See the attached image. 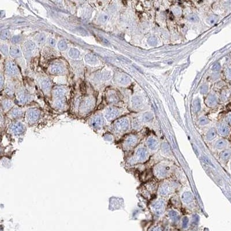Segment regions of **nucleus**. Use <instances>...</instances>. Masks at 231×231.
Returning <instances> with one entry per match:
<instances>
[{"label": "nucleus", "instance_id": "f257e3e1", "mask_svg": "<svg viewBox=\"0 0 231 231\" xmlns=\"http://www.w3.org/2000/svg\"><path fill=\"white\" fill-rule=\"evenodd\" d=\"M149 157L150 152L147 148L143 145H140L135 149L132 155L128 159L127 163L131 165L143 163L149 160Z\"/></svg>", "mask_w": 231, "mask_h": 231}, {"label": "nucleus", "instance_id": "f03ea898", "mask_svg": "<svg viewBox=\"0 0 231 231\" xmlns=\"http://www.w3.org/2000/svg\"><path fill=\"white\" fill-rule=\"evenodd\" d=\"M172 172V166L166 162H161L153 168V173L159 179H164L169 177Z\"/></svg>", "mask_w": 231, "mask_h": 231}, {"label": "nucleus", "instance_id": "7ed1b4c3", "mask_svg": "<svg viewBox=\"0 0 231 231\" xmlns=\"http://www.w3.org/2000/svg\"><path fill=\"white\" fill-rule=\"evenodd\" d=\"M177 184L173 181L165 180L158 186V194L161 197H166L175 192Z\"/></svg>", "mask_w": 231, "mask_h": 231}, {"label": "nucleus", "instance_id": "20e7f679", "mask_svg": "<svg viewBox=\"0 0 231 231\" xmlns=\"http://www.w3.org/2000/svg\"><path fill=\"white\" fill-rule=\"evenodd\" d=\"M130 127L129 119L127 117H122L116 120L113 124V131L117 134H122L128 131Z\"/></svg>", "mask_w": 231, "mask_h": 231}, {"label": "nucleus", "instance_id": "39448f33", "mask_svg": "<svg viewBox=\"0 0 231 231\" xmlns=\"http://www.w3.org/2000/svg\"><path fill=\"white\" fill-rule=\"evenodd\" d=\"M138 144V137L134 134H130L123 139L121 143V146L124 151H130L135 149Z\"/></svg>", "mask_w": 231, "mask_h": 231}, {"label": "nucleus", "instance_id": "423d86ee", "mask_svg": "<svg viewBox=\"0 0 231 231\" xmlns=\"http://www.w3.org/2000/svg\"><path fill=\"white\" fill-rule=\"evenodd\" d=\"M150 208L152 212L157 216H162L166 209V201L162 198L155 199L151 204Z\"/></svg>", "mask_w": 231, "mask_h": 231}, {"label": "nucleus", "instance_id": "0eeeda50", "mask_svg": "<svg viewBox=\"0 0 231 231\" xmlns=\"http://www.w3.org/2000/svg\"><path fill=\"white\" fill-rule=\"evenodd\" d=\"M65 90L64 88L58 87L54 91V96L56 98L55 106L58 109H62L65 107Z\"/></svg>", "mask_w": 231, "mask_h": 231}, {"label": "nucleus", "instance_id": "6e6552de", "mask_svg": "<svg viewBox=\"0 0 231 231\" xmlns=\"http://www.w3.org/2000/svg\"><path fill=\"white\" fill-rule=\"evenodd\" d=\"M25 131V127L23 123L16 121L12 123L9 127L10 134L15 137H19L23 135Z\"/></svg>", "mask_w": 231, "mask_h": 231}, {"label": "nucleus", "instance_id": "1a4fd4ad", "mask_svg": "<svg viewBox=\"0 0 231 231\" xmlns=\"http://www.w3.org/2000/svg\"><path fill=\"white\" fill-rule=\"evenodd\" d=\"M41 112L37 109H29L26 113V120L30 124L36 123L40 117Z\"/></svg>", "mask_w": 231, "mask_h": 231}, {"label": "nucleus", "instance_id": "9d476101", "mask_svg": "<svg viewBox=\"0 0 231 231\" xmlns=\"http://www.w3.org/2000/svg\"><path fill=\"white\" fill-rule=\"evenodd\" d=\"M90 124L94 129L99 130L105 125V120L101 115H95L90 120Z\"/></svg>", "mask_w": 231, "mask_h": 231}, {"label": "nucleus", "instance_id": "9b49d317", "mask_svg": "<svg viewBox=\"0 0 231 231\" xmlns=\"http://www.w3.org/2000/svg\"><path fill=\"white\" fill-rule=\"evenodd\" d=\"M121 111L117 108L109 107L105 112V118L106 120L111 121L115 120L120 115Z\"/></svg>", "mask_w": 231, "mask_h": 231}, {"label": "nucleus", "instance_id": "f8f14e48", "mask_svg": "<svg viewBox=\"0 0 231 231\" xmlns=\"http://www.w3.org/2000/svg\"><path fill=\"white\" fill-rule=\"evenodd\" d=\"M146 147L149 151H157L159 147V142L154 137H150L146 142Z\"/></svg>", "mask_w": 231, "mask_h": 231}, {"label": "nucleus", "instance_id": "ddd939ff", "mask_svg": "<svg viewBox=\"0 0 231 231\" xmlns=\"http://www.w3.org/2000/svg\"><path fill=\"white\" fill-rule=\"evenodd\" d=\"M94 106V104L91 99H86L82 104L80 107V112L83 115H86L90 113Z\"/></svg>", "mask_w": 231, "mask_h": 231}, {"label": "nucleus", "instance_id": "4468645a", "mask_svg": "<svg viewBox=\"0 0 231 231\" xmlns=\"http://www.w3.org/2000/svg\"><path fill=\"white\" fill-rule=\"evenodd\" d=\"M217 134L223 137H228L230 133V128L228 124L225 123H220L217 126Z\"/></svg>", "mask_w": 231, "mask_h": 231}, {"label": "nucleus", "instance_id": "2eb2a0df", "mask_svg": "<svg viewBox=\"0 0 231 231\" xmlns=\"http://www.w3.org/2000/svg\"><path fill=\"white\" fill-rule=\"evenodd\" d=\"M181 199L183 203L185 205L191 204L194 202V196L189 191H185L181 196Z\"/></svg>", "mask_w": 231, "mask_h": 231}, {"label": "nucleus", "instance_id": "dca6fc26", "mask_svg": "<svg viewBox=\"0 0 231 231\" xmlns=\"http://www.w3.org/2000/svg\"><path fill=\"white\" fill-rule=\"evenodd\" d=\"M206 104L208 107H214L217 105L218 101L216 96L214 94L210 93L206 99Z\"/></svg>", "mask_w": 231, "mask_h": 231}, {"label": "nucleus", "instance_id": "f3484780", "mask_svg": "<svg viewBox=\"0 0 231 231\" xmlns=\"http://www.w3.org/2000/svg\"><path fill=\"white\" fill-rule=\"evenodd\" d=\"M23 47L25 54L27 56H29L32 54V52L35 48V45L32 42L27 41L24 44Z\"/></svg>", "mask_w": 231, "mask_h": 231}, {"label": "nucleus", "instance_id": "a211bd4d", "mask_svg": "<svg viewBox=\"0 0 231 231\" xmlns=\"http://www.w3.org/2000/svg\"><path fill=\"white\" fill-rule=\"evenodd\" d=\"M6 70L11 75H16L18 73V69L16 65L12 62H8L6 65Z\"/></svg>", "mask_w": 231, "mask_h": 231}, {"label": "nucleus", "instance_id": "6ab92c4d", "mask_svg": "<svg viewBox=\"0 0 231 231\" xmlns=\"http://www.w3.org/2000/svg\"><path fill=\"white\" fill-rule=\"evenodd\" d=\"M228 146V142L224 139H219L214 143V147L217 150H225Z\"/></svg>", "mask_w": 231, "mask_h": 231}, {"label": "nucleus", "instance_id": "aec40b11", "mask_svg": "<svg viewBox=\"0 0 231 231\" xmlns=\"http://www.w3.org/2000/svg\"><path fill=\"white\" fill-rule=\"evenodd\" d=\"M64 72V68L60 64H54L50 68V72L53 74H61Z\"/></svg>", "mask_w": 231, "mask_h": 231}, {"label": "nucleus", "instance_id": "412c9836", "mask_svg": "<svg viewBox=\"0 0 231 231\" xmlns=\"http://www.w3.org/2000/svg\"><path fill=\"white\" fill-rule=\"evenodd\" d=\"M168 217L172 222H177L180 218V215L175 210H170L168 213Z\"/></svg>", "mask_w": 231, "mask_h": 231}, {"label": "nucleus", "instance_id": "4be33fe9", "mask_svg": "<svg viewBox=\"0 0 231 231\" xmlns=\"http://www.w3.org/2000/svg\"><path fill=\"white\" fill-rule=\"evenodd\" d=\"M231 157V150L230 149L224 150L220 154V158L223 161H227Z\"/></svg>", "mask_w": 231, "mask_h": 231}, {"label": "nucleus", "instance_id": "5701e85b", "mask_svg": "<svg viewBox=\"0 0 231 231\" xmlns=\"http://www.w3.org/2000/svg\"><path fill=\"white\" fill-rule=\"evenodd\" d=\"M216 135H217V131L214 128H210L207 131L205 135V138L206 139V140L210 142L216 138Z\"/></svg>", "mask_w": 231, "mask_h": 231}, {"label": "nucleus", "instance_id": "b1692460", "mask_svg": "<svg viewBox=\"0 0 231 231\" xmlns=\"http://www.w3.org/2000/svg\"><path fill=\"white\" fill-rule=\"evenodd\" d=\"M23 113H24L23 111L21 109L15 108L12 111H11V112L9 113V116L12 118L15 119V118H18L22 117L23 115Z\"/></svg>", "mask_w": 231, "mask_h": 231}, {"label": "nucleus", "instance_id": "393cba45", "mask_svg": "<svg viewBox=\"0 0 231 231\" xmlns=\"http://www.w3.org/2000/svg\"><path fill=\"white\" fill-rule=\"evenodd\" d=\"M117 82L120 85H127L130 83L131 80H130V78L127 75H121L118 77Z\"/></svg>", "mask_w": 231, "mask_h": 231}, {"label": "nucleus", "instance_id": "a878e982", "mask_svg": "<svg viewBox=\"0 0 231 231\" xmlns=\"http://www.w3.org/2000/svg\"><path fill=\"white\" fill-rule=\"evenodd\" d=\"M132 105L135 108H140L143 105V99L140 96H134L132 99Z\"/></svg>", "mask_w": 231, "mask_h": 231}, {"label": "nucleus", "instance_id": "bb28decb", "mask_svg": "<svg viewBox=\"0 0 231 231\" xmlns=\"http://www.w3.org/2000/svg\"><path fill=\"white\" fill-rule=\"evenodd\" d=\"M51 86V82L48 79H45L41 82V87L43 90L47 91L49 90Z\"/></svg>", "mask_w": 231, "mask_h": 231}, {"label": "nucleus", "instance_id": "cd10ccee", "mask_svg": "<svg viewBox=\"0 0 231 231\" xmlns=\"http://www.w3.org/2000/svg\"><path fill=\"white\" fill-rule=\"evenodd\" d=\"M154 118V116L151 112H146L142 116V120L144 123H149L153 120Z\"/></svg>", "mask_w": 231, "mask_h": 231}, {"label": "nucleus", "instance_id": "c85d7f7f", "mask_svg": "<svg viewBox=\"0 0 231 231\" xmlns=\"http://www.w3.org/2000/svg\"><path fill=\"white\" fill-rule=\"evenodd\" d=\"M193 111L195 113H198L201 110V101L199 98H196L194 100L192 105Z\"/></svg>", "mask_w": 231, "mask_h": 231}, {"label": "nucleus", "instance_id": "c756f323", "mask_svg": "<svg viewBox=\"0 0 231 231\" xmlns=\"http://www.w3.org/2000/svg\"><path fill=\"white\" fill-rule=\"evenodd\" d=\"M10 53L13 57H19L21 55V51L17 47H12L10 50Z\"/></svg>", "mask_w": 231, "mask_h": 231}, {"label": "nucleus", "instance_id": "7c9ffc66", "mask_svg": "<svg viewBox=\"0 0 231 231\" xmlns=\"http://www.w3.org/2000/svg\"><path fill=\"white\" fill-rule=\"evenodd\" d=\"M86 61L91 64H94L97 62V60L96 57L92 54H87L86 57Z\"/></svg>", "mask_w": 231, "mask_h": 231}, {"label": "nucleus", "instance_id": "2f4dec72", "mask_svg": "<svg viewBox=\"0 0 231 231\" xmlns=\"http://www.w3.org/2000/svg\"><path fill=\"white\" fill-rule=\"evenodd\" d=\"M69 56L73 58H77L80 55V52L76 49H71L69 52Z\"/></svg>", "mask_w": 231, "mask_h": 231}, {"label": "nucleus", "instance_id": "473e14b6", "mask_svg": "<svg viewBox=\"0 0 231 231\" xmlns=\"http://www.w3.org/2000/svg\"><path fill=\"white\" fill-rule=\"evenodd\" d=\"M18 99L20 102L24 103L25 102L28 100V95L25 92H20L18 96Z\"/></svg>", "mask_w": 231, "mask_h": 231}, {"label": "nucleus", "instance_id": "72a5a7b5", "mask_svg": "<svg viewBox=\"0 0 231 231\" xmlns=\"http://www.w3.org/2000/svg\"><path fill=\"white\" fill-rule=\"evenodd\" d=\"M187 19L191 22H198L199 21V18L198 16L194 14V13H191L188 15L187 16Z\"/></svg>", "mask_w": 231, "mask_h": 231}, {"label": "nucleus", "instance_id": "f704fd0d", "mask_svg": "<svg viewBox=\"0 0 231 231\" xmlns=\"http://www.w3.org/2000/svg\"><path fill=\"white\" fill-rule=\"evenodd\" d=\"M209 123V120L205 116H202L199 119V124L201 125H206Z\"/></svg>", "mask_w": 231, "mask_h": 231}, {"label": "nucleus", "instance_id": "c9c22d12", "mask_svg": "<svg viewBox=\"0 0 231 231\" xmlns=\"http://www.w3.org/2000/svg\"><path fill=\"white\" fill-rule=\"evenodd\" d=\"M148 43L151 46H155L157 44V39L156 37H150L148 39Z\"/></svg>", "mask_w": 231, "mask_h": 231}, {"label": "nucleus", "instance_id": "e433bc0d", "mask_svg": "<svg viewBox=\"0 0 231 231\" xmlns=\"http://www.w3.org/2000/svg\"><path fill=\"white\" fill-rule=\"evenodd\" d=\"M218 18L215 15H212L208 18V23L210 24H214L217 22Z\"/></svg>", "mask_w": 231, "mask_h": 231}, {"label": "nucleus", "instance_id": "4c0bfd02", "mask_svg": "<svg viewBox=\"0 0 231 231\" xmlns=\"http://www.w3.org/2000/svg\"><path fill=\"white\" fill-rule=\"evenodd\" d=\"M58 47L60 50H65L67 48V44L65 41H61L58 43Z\"/></svg>", "mask_w": 231, "mask_h": 231}, {"label": "nucleus", "instance_id": "58836bf2", "mask_svg": "<svg viewBox=\"0 0 231 231\" xmlns=\"http://www.w3.org/2000/svg\"><path fill=\"white\" fill-rule=\"evenodd\" d=\"M173 13H174L175 15H176L177 16H180L181 15V14H182V11H181V9L179 8L176 7V8H173Z\"/></svg>", "mask_w": 231, "mask_h": 231}, {"label": "nucleus", "instance_id": "ea45409f", "mask_svg": "<svg viewBox=\"0 0 231 231\" xmlns=\"http://www.w3.org/2000/svg\"><path fill=\"white\" fill-rule=\"evenodd\" d=\"M12 105V104L11 103V102L9 101H7V102H5L4 103V104H3L4 108V109H6V110L10 109V108H11Z\"/></svg>", "mask_w": 231, "mask_h": 231}, {"label": "nucleus", "instance_id": "a19ab883", "mask_svg": "<svg viewBox=\"0 0 231 231\" xmlns=\"http://www.w3.org/2000/svg\"><path fill=\"white\" fill-rule=\"evenodd\" d=\"M208 92V86L206 85H203L201 88V92L202 94H206Z\"/></svg>", "mask_w": 231, "mask_h": 231}, {"label": "nucleus", "instance_id": "79ce46f5", "mask_svg": "<svg viewBox=\"0 0 231 231\" xmlns=\"http://www.w3.org/2000/svg\"><path fill=\"white\" fill-rule=\"evenodd\" d=\"M8 50H9L8 47V46H6V45H4L1 46V51L4 54H8Z\"/></svg>", "mask_w": 231, "mask_h": 231}, {"label": "nucleus", "instance_id": "37998d69", "mask_svg": "<svg viewBox=\"0 0 231 231\" xmlns=\"http://www.w3.org/2000/svg\"><path fill=\"white\" fill-rule=\"evenodd\" d=\"M1 38H2V39H6V38L8 37V36H9V32L7 31H3V32L1 33Z\"/></svg>", "mask_w": 231, "mask_h": 231}, {"label": "nucleus", "instance_id": "c03bdc74", "mask_svg": "<svg viewBox=\"0 0 231 231\" xmlns=\"http://www.w3.org/2000/svg\"><path fill=\"white\" fill-rule=\"evenodd\" d=\"M220 68H221V66H220V64L217 63V64H214V65L213 66L212 69H213V70H214V71H218V70H219L220 69Z\"/></svg>", "mask_w": 231, "mask_h": 231}, {"label": "nucleus", "instance_id": "a18cd8bd", "mask_svg": "<svg viewBox=\"0 0 231 231\" xmlns=\"http://www.w3.org/2000/svg\"><path fill=\"white\" fill-rule=\"evenodd\" d=\"M149 231H163L161 228L158 226H154L151 228Z\"/></svg>", "mask_w": 231, "mask_h": 231}, {"label": "nucleus", "instance_id": "49530a36", "mask_svg": "<svg viewBox=\"0 0 231 231\" xmlns=\"http://www.w3.org/2000/svg\"><path fill=\"white\" fill-rule=\"evenodd\" d=\"M49 44L51 46H54L56 45V41L53 38H49L48 39Z\"/></svg>", "mask_w": 231, "mask_h": 231}, {"label": "nucleus", "instance_id": "de8ad7c7", "mask_svg": "<svg viewBox=\"0 0 231 231\" xmlns=\"http://www.w3.org/2000/svg\"><path fill=\"white\" fill-rule=\"evenodd\" d=\"M226 121L227 124L231 126V114H229L226 117Z\"/></svg>", "mask_w": 231, "mask_h": 231}, {"label": "nucleus", "instance_id": "09e8293b", "mask_svg": "<svg viewBox=\"0 0 231 231\" xmlns=\"http://www.w3.org/2000/svg\"><path fill=\"white\" fill-rule=\"evenodd\" d=\"M227 75L228 78L231 79V67H229L227 70Z\"/></svg>", "mask_w": 231, "mask_h": 231}, {"label": "nucleus", "instance_id": "8fccbe9b", "mask_svg": "<svg viewBox=\"0 0 231 231\" xmlns=\"http://www.w3.org/2000/svg\"><path fill=\"white\" fill-rule=\"evenodd\" d=\"M188 220L187 218V217L184 218V219H183V223H183V226H184L185 227L187 226V225L188 224Z\"/></svg>", "mask_w": 231, "mask_h": 231}, {"label": "nucleus", "instance_id": "3c124183", "mask_svg": "<svg viewBox=\"0 0 231 231\" xmlns=\"http://www.w3.org/2000/svg\"><path fill=\"white\" fill-rule=\"evenodd\" d=\"M108 20V16L106 15H104L102 17V20L104 22H106Z\"/></svg>", "mask_w": 231, "mask_h": 231}, {"label": "nucleus", "instance_id": "603ef678", "mask_svg": "<svg viewBox=\"0 0 231 231\" xmlns=\"http://www.w3.org/2000/svg\"><path fill=\"white\" fill-rule=\"evenodd\" d=\"M230 168H231V164H230Z\"/></svg>", "mask_w": 231, "mask_h": 231}]
</instances>
